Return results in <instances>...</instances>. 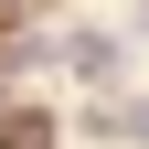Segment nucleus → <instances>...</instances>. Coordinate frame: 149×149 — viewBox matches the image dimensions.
Wrapping results in <instances>:
<instances>
[{"label": "nucleus", "instance_id": "obj_1", "mask_svg": "<svg viewBox=\"0 0 149 149\" xmlns=\"http://www.w3.org/2000/svg\"><path fill=\"white\" fill-rule=\"evenodd\" d=\"M139 32H149V0H139Z\"/></svg>", "mask_w": 149, "mask_h": 149}]
</instances>
